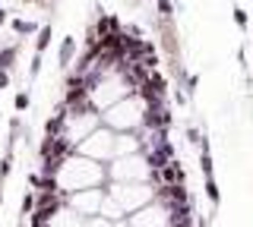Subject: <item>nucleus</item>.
I'll return each mask as SVG.
<instances>
[{
	"instance_id": "nucleus-1",
	"label": "nucleus",
	"mask_w": 253,
	"mask_h": 227,
	"mask_svg": "<svg viewBox=\"0 0 253 227\" xmlns=\"http://www.w3.org/2000/svg\"><path fill=\"white\" fill-rule=\"evenodd\" d=\"M54 104L57 132L29 174L32 227H203L174 142L162 54L142 26L101 13L85 29Z\"/></svg>"
},
{
	"instance_id": "nucleus-2",
	"label": "nucleus",
	"mask_w": 253,
	"mask_h": 227,
	"mask_svg": "<svg viewBox=\"0 0 253 227\" xmlns=\"http://www.w3.org/2000/svg\"><path fill=\"white\" fill-rule=\"evenodd\" d=\"M76 51H79V44H76V38L73 35H67L63 38V44H60V66L67 69L70 64H73V57H76Z\"/></svg>"
},
{
	"instance_id": "nucleus-3",
	"label": "nucleus",
	"mask_w": 253,
	"mask_h": 227,
	"mask_svg": "<svg viewBox=\"0 0 253 227\" xmlns=\"http://www.w3.org/2000/svg\"><path fill=\"white\" fill-rule=\"evenodd\" d=\"M13 60H16V48H3V51H0V69H10Z\"/></svg>"
},
{
	"instance_id": "nucleus-4",
	"label": "nucleus",
	"mask_w": 253,
	"mask_h": 227,
	"mask_svg": "<svg viewBox=\"0 0 253 227\" xmlns=\"http://www.w3.org/2000/svg\"><path fill=\"white\" fill-rule=\"evenodd\" d=\"M13 29H16L19 35H29V32H35V26H32V22H26V19H16V22H13Z\"/></svg>"
},
{
	"instance_id": "nucleus-5",
	"label": "nucleus",
	"mask_w": 253,
	"mask_h": 227,
	"mask_svg": "<svg viewBox=\"0 0 253 227\" xmlns=\"http://www.w3.org/2000/svg\"><path fill=\"white\" fill-rule=\"evenodd\" d=\"M47 41H51V26H44V29H42V35H38V51H44V48H47Z\"/></svg>"
},
{
	"instance_id": "nucleus-6",
	"label": "nucleus",
	"mask_w": 253,
	"mask_h": 227,
	"mask_svg": "<svg viewBox=\"0 0 253 227\" xmlns=\"http://www.w3.org/2000/svg\"><path fill=\"white\" fill-rule=\"evenodd\" d=\"M26 107H29V95L19 92V95H16V111H26Z\"/></svg>"
},
{
	"instance_id": "nucleus-7",
	"label": "nucleus",
	"mask_w": 253,
	"mask_h": 227,
	"mask_svg": "<svg viewBox=\"0 0 253 227\" xmlns=\"http://www.w3.org/2000/svg\"><path fill=\"white\" fill-rule=\"evenodd\" d=\"M6 85H10V73H6V69H0V89H6Z\"/></svg>"
},
{
	"instance_id": "nucleus-8",
	"label": "nucleus",
	"mask_w": 253,
	"mask_h": 227,
	"mask_svg": "<svg viewBox=\"0 0 253 227\" xmlns=\"http://www.w3.org/2000/svg\"><path fill=\"white\" fill-rule=\"evenodd\" d=\"M3 22H6V10H0V26H3Z\"/></svg>"
}]
</instances>
